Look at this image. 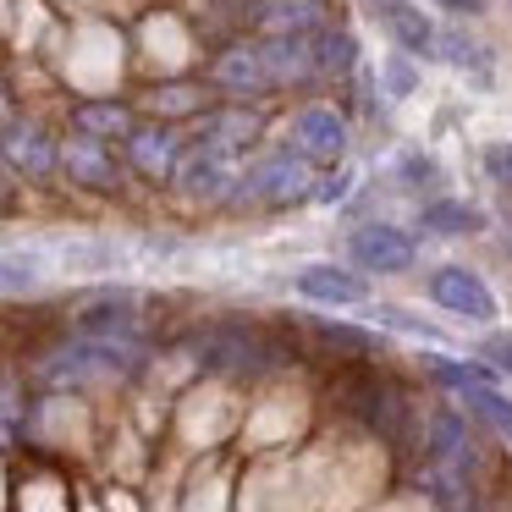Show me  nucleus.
<instances>
[{"label": "nucleus", "mask_w": 512, "mask_h": 512, "mask_svg": "<svg viewBox=\"0 0 512 512\" xmlns=\"http://www.w3.org/2000/svg\"><path fill=\"white\" fill-rule=\"evenodd\" d=\"M199 358L210 369H232V375H248V369H265V342H259L248 325H215V331L199 336Z\"/></svg>", "instance_id": "obj_9"}, {"label": "nucleus", "mask_w": 512, "mask_h": 512, "mask_svg": "<svg viewBox=\"0 0 512 512\" xmlns=\"http://www.w3.org/2000/svg\"><path fill=\"white\" fill-rule=\"evenodd\" d=\"M0 155L6 166L23 171V177H56V138L34 122H0Z\"/></svg>", "instance_id": "obj_7"}, {"label": "nucleus", "mask_w": 512, "mask_h": 512, "mask_svg": "<svg viewBox=\"0 0 512 512\" xmlns=\"http://www.w3.org/2000/svg\"><path fill=\"white\" fill-rule=\"evenodd\" d=\"M485 358L501 369V375H512V336H490V342H485Z\"/></svg>", "instance_id": "obj_25"}, {"label": "nucleus", "mask_w": 512, "mask_h": 512, "mask_svg": "<svg viewBox=\"0 0 512 512\" xmlns=\"http://www.w3.org/2000/svg\"><path fill=\"white\" fill-rule=\"evenodd\" d=\"M28 281H34V270H28V265H17V259H6V254H0V287H28Z\"/></svg>", "instance_id": "obj_26"}, {"label": "nucleus", "mask_w": 512, "mask_h": 512, "mask_svg": "<svg viewBox=\"0 0 512 512\" xmlns=\"http://www.w3.org/2000/svg\"><path fill=\"white\" fill-rule=\"evenodd\" d=\"M259 56H265L270 83H303V78H314V50H309V39H281V34H265Z\"/></svg>", "instance_id": "obj_16"}, {"label": "nucleus", "mask_w": 512, "mask_h": 512, "mask_svg": "<svg viewBox=\"0 0 512 512\" xmlns=\"http://www.w3.org/2000/svg\"><path fill=\"white\" fill-rule=\"evenodd\" d=\"M177 188L188 193V199H226V193L237 188V171H232V155H221V149H204L193 144L188 155H177Z\"/></svg>", "instance_id": "obj_6"}, {"label": "nucleus", "mask_w": 512, "mask_h": 512, "mask_svg": "<svg viewBox=\"0 0 512 512\" xmlns=\"http://www.w3.org/2000/svg\"><path fill=\"white\" fill-rule=\"evenodd\" d=\"M430 298L441 303V309H452V314H463V320H496V292L485 287V281L474 276V270H463V265H441L430 276Z\"/></svg>", "instance_id": "obj_5"}, {"label": "nucleus", "mask_w": 512, "mask_h": 512, "mask_svg": "<svg viewBox=\"0 0 512 512\" xmlns=\"http://www.w3.org/2000/svg\"><path fill=\"white\" fill-rule=\"evenodd\" d=\"M138 336H94V331H78L61 353H50L45 375L56 386H83V380H116L138 364Z\"/></svg>", "instance_id": "obj_1"}, {"label": "nucleus", "mask_w": 512, "mask_h": 512, "mask_svg": "<svg viewBox=\"0 0 512 512\" xmlns=\"http://www.w3.org/2000/svg\"><path fill=\"white\" fill-rule=\"evenodd\" d=\"M17 435V391H12V380H0V446Z\"/></svg>", "instance_id": "obj_22"}, {"label": "nucleus", "mask_w": 512, "mask_h": 512, "mask_svg": "<svg viewBox=\"0 0 512 512\" xmlns=\"http://www.w3.org/2000/svg\"><path fill=\"white\" fill-rule=\"evenodd\" d=\"M298 292L309 303H331V309H353V303L369 298L364 276H353V270H342V265H309V270H298Z\"/></svg>", "instance_id": "obj_13"}, {"label": "nucleus", "mask_w": 512, "mask_h": 512, "mask_svg": "<svg viewBox=\"0 0 512 512\" xmlns=\"http://www.w3.org/2000/svg\"><path fill=\"white\" fill-rule=\"evenodd\" d=\"M402 182H408V188H424V182H435V160L402 155Z\"/></svg>", "instance_id": "obj_23"}, {"label": "nucleus", "mask_w": 512, "mask_h": 512, "mask_svg": "<svg viewBox=\"0 0 512 512\" xmlns=\"http://www.w3.org/2000/svg\"><path fill=\"white\" fill-rule=\"evenodd\" d=\"M215 83H221L226 94H265V89H276L270 83V72H265V56H259V45H232V50H221V61H215Z\"/></svg>", "instance_id": "obj_14"}, {"label": "nucleus", "mask_w": 512, "mask_h": 512, "mask_svg": "<svg viewBox=\"0 0 512 512\" xmlns=\"http://www.w3.org/2000/svg\"><path fill=\"white\" fill-rule=\"evenodd\" d=\"M72 127H78L83 138H100V144H111V138H127L133 116H127L122 105H78V111H72Z\"/></svg>", "instance_id": "obj_19"}, {"label": "nucleus", "mask_w": 512, "mask_h": 512, "mask_svg": "<svg viewBox=\"0 0 512 512\" xmlns=\"http://www.w3.org/2000/svg\"><path fill=\"white\" fill-rule=\"evenodd\" d=\"M56 166L67 171L78 188H89V193H116L122 188V171H116V155L100 144V138H83V133H72L67 144L56 149Z\"/></svg>", "instance_id": "obj_4"}, {"label": "nucleus", "mask_w": 512, "mask_h": 512, "mask_svg": "<svg viewBox=\"0 0 512 512\" xmlns=\"http://www.w3.org/2000/svg\"><path fill=\"white\" fill-rule=\"evenodd\" d=\"M435 6H446V12H485V0H435Z\"/></svg>", "instance_id": "obj_29"}, {"label": "nucleus", "mask_w": 512, "mask_h": 512, "mask_svg": "<svg viewBox=\"0 0 512 512\" xmlns=\"http://www.w3.org/2000/svg\"><path fill=\"white\" fill-rule=\"evenodd\" d=\"M292 149L303 160H342L347 155V122L331 105H303L292 116Z\"/></svg>", "instance_id": "obj_8"}, {"label": "nucleus", "mask_w": 512, "mask_h": 512, "mask_svg": "<svg viewBox=\"0 0 512 512\" xmlns=\"http://www.w3.org/2000/svg\"><path fill=\"white\" fill-rule=\"evenodd\" d=\"M364 6L408 56H435V23L424 17V6H413V0H364Z\"/></svg>", "instance_id": "obj_10"}, {"label": "nucleus", "mask_w": 512, "mask_h": 512, "mask_svg": "<svg viewBox=\"0 0 512 512\" xmlns=\"http://www.w3.org/2000/svg\"><path fill=\"white\" fill-rule=\"evenodd\" d=\"M463 397H468V408L479 413V419H490L501 435L512 441V402L501 397V391H490V386H463Z\"/></svg>", "instance_id": "obj_20"}, {"label": "nucleus", "mask_w": 512, "mask_h": 512, "mask_svg": "<svg viewBox=\"0 0 512 512\" xmlns=\"http://www.w3.org/2000/svg\"><path fill=\"white\" fill-rule=\"evenodd\" d=\"M182 155V138L171 133L166 122H149V127H127V166L144 171V177H171Z\"/></svg>", "instance_id": "obj_12"}, {"label": "nucleus", "mask_w": 512, "mask_h": 512, "mask_svg": "<svg viewBox=\"0 0 512 512\" xmlns=\"http://www.w3.org/2000/svg\"><path fill=\"white\" fill-rule=\"evenodd\" d=\"M331 23L325 0H259L254 6V28L259 34H281V39H309Z\"/></svg>", "instance_id": "obj_11"}, {"label": "nucleus", "mask_w": 512, "mask_h": 512, "mask_svg": "<svg viewBox=\"0 0 512 512\" xmlns=\"http://www.w3.org/2000/svg\"><path fill=\"white\" fill-rule=\"evenodd\" d=\"M193 94H155V111H188Z\"/></svg>", "instance_id": "obj_28"}, {"label": "nucleus", "mask_w": 512, "mask_h": 512, "mask_svg": "<svg viewBox=\"0 0 512 512\" xmlns=\"http://www.w3.org/2000/svg\"><path fill=\"white\" fill-rule=\"evenodd\" d=\"M424 232H441V237H468V232H485V210L463 199H441L424 210Z\"/></svg>", "instance_id": "obj_17"}, {"label": "nucleus", "mask_w": 512, "mask_h": 512, "mask_svg": "<svg viewBox=\"0 0 512 512\" xmlns=\"http://www.w3.org/2000/svg\"><path fill=\"white\" fill-rule=\"evenodd\" d=\"M347 254H353L364 270H375V276H397V270L413 265V237L402 232V226L369 221V226H358V232L347 237Z\"/></svg>", "instance_id": "obj_3"}, {"label": "nucleus", "mask_w": 512, "mask_h": 512, "mask_svg": "<svg viewBox=\"0 0 512 512\" xmlns=\"http://www.w3.org/2000/svg\"><path fill=\"white\" fill-rule=\"evenodd\" d=\"M254 138H259V116L248 111V105L210 111V116L199 122V144H204V149H221V155H243Z\"/></svg>", "instance_id": "obj_15"}, {"label": "nucleus", "mask_w": 512, "mask_h": 512, "mask_svg": "<svg viewBox=\"0 0 512 512\" xmlns=\"http://www.w3.org/2000/svg\"><path fill=\"white\" fill-rule=\"evenodd\" d=\"M325 336H331V342H347V347H364L369 342L364 331H347V325H325Z\"/></svg>", "instance_id": "obj_27"}, {"label": "nucleus", "mask_w": 512, "mask_h": 512, "mask_svg": "<svg viewBox=\"0 0 512 512\" xmlns=\"http://www.w3.org/2000/svg\"><path fill=\"white\" fill-rule=\"evenodd\" d=\"M243 199L270 204V210H287V204L314 199L309 160H303L298 149H276V155H265L254 171H243Z\"/></svg>", "instance_id": "obj_2"}, {"label": "nucleus", "mask_w": 512, "mask_h": 512, "mask_svg": "<svg viewBox=\"0 0 512 512\" xmlns=\"http://www.w3.org/2000/svg\"><path fill=\"white\" fill-rule=\"evenodd\" d=\"M435 375H441L446 386H490L485 369H474V364H452V358H435Z\"/></svg>", "instance_id": "obj_21"}, {"label": "nucleus", "mask_w": 512, "mask_h": 512, "mask_svg": "<svg viewBox=\"0 0 512 512\" xmlns=\"http://www.w3.org/2000/svg\"><path fill=\"white\" fill-rule=\"evenodd\" d=\"M485 166H490V177H496V182H512V144H490L485 149Z\"/></svg>", "instance_id": "obj_24"}, {"label": "nucleus", "mask_w": 512, "mask_h": 512, "mask_svg": "<svg viewBox=\"0 0 512 512\" xmlns=\"http://www.w3.org/2000/svg\"><path fill=\"white\" fill-rule=\"evenodd\" d=\"M309 50H314V72H347L358 61V39L342 34V28L325 23L320 34H309Z\"/></svg>", "instance_id": "obj_18"}]
</instances>
